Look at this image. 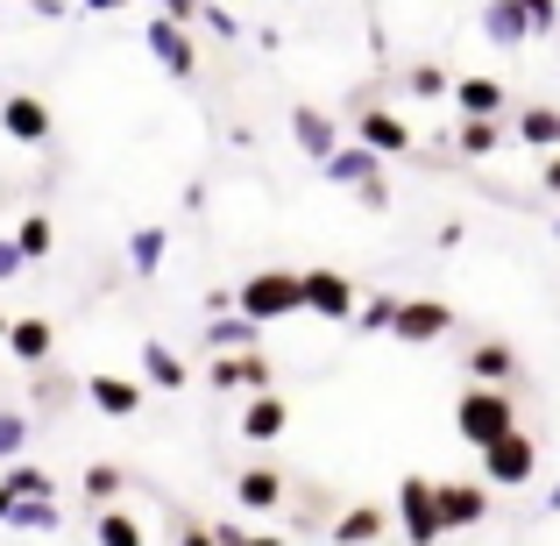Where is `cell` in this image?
Wrapping results in <instances>:
<instances>
[{
    "label": "cell",
    "mask_w": 560,
    "mask_h": 546,
    "mask_svg": "<svg viewBox=\"0 0 560 546\" xmlns=\"http://www.w3.org/2000/svg\"><path fill=\"white\" fill-rule=\"evenodd\" d=\"M447 327H454V305H440V299H397L390 341H411V348H425V341H440Z\"/></svg>",
    "instance_id": "8"
},
{
    "label": "cell",
    "mask_w": 560,
    "mask_h": 546,
    "mask_svg": "<svg viewBox=\"0 0 560 546\" xmlns=\"http://www.w3.org/2000/svg\"><path fill=\"white\" fill-rule=\"evenodd\" d=\"M142 376H150L156 391H185V383H191V369H185L178 356H171L164 341H150V348H142Z\"/></svg>",
    "instance_id": "25"
},
{
    "label": "cell",
    "mask_w": 560,
    "mask_h": 546,
    "mask_svg": "<svg viewBox=\"0 0 560 546\" xmlns=\"http://www.w3.org/2000/svg\"><path fill=\"white\" fill-rule=\"evenodd\" d=\"M447 100L462 107V121H504L511 85H504V79H454V85H447Z\"/></svg>",
    "instance_id": "11"
},
{
    "label": "cell",
    "mask_w": 560,
    "mask_h": 546,
    "mask_svg": "<svg viewBox=\"0 0 560 546\" xmlns=\"http://www.w3.org/2000/svg\"><path fill=\"white\" fill-rule=\"evenodd\" d=\"M397 85H405L411 100H447V85H454V79H447V71H440V65H411V71H405V79H397Z\"/></svg>",
    "instance_id": "30"
},
{
    "label": "cell",
    "mask_w": 560,
    "mask_h": 546,
    "mask_svg": "<svg viewBox=\"0 0 560 546\" xmlns=\"http://www.w3.org/2000/svg\"><path fill=\"white\" fill-rule=\"evenodd\" d=\"M150 8H156V14H171V22H199L206 0H150Z\"/></svg>",
    "instance_id": "37"
},
{
    "label": "cell",
    "mask_w": 560,
    "mask_h": 546,
    "mask_svg": "<svg viewBox=\"0 0 560 546\" xmlns=\"http://www.w3.org/2000/svg\"><path fill=\"white\" fill-rule=\"evenodd\" d=\"M178 546H213V525H191V519H185V525H178Z\"/></svg>",
    "instance_id": "39"
},
{
    "label": "cell",
    "mask_w": 560,
    "mask_h": 546,
    "mask_svg": "<svg viewBox=\"0 0 560 546\" xmlns=\"http://www.w3.org/2000/svg\"><path fill=\"white\" fill-rule=\"evenodd\" d=\"M291 136H299V150L313 156V164H327V156H334V150L348 142L341 128H334V114H319L313 100H299V107H291Z\"/></svg>",
    "instance_id": "12"
},
{
    "label": "cell",
    "mask_w": 560,
    "mask_h": 546,
    "mask_svg": "<svg viewBox=\"0 0 560 546\" xmlns=\"http://www.w3.org/2000/svg\"><path fill=\"white\" fill-rule=\"evenodd\" d=\"M390 320H397V299H390V291H376V299L355 305V320H348V327H355V334H390Z\"/></svg>",
    "instance_id": "29"
},
{
    "label": "cell",
    "mask_w": 560,
    "mask_h": 546,
    "mask_svg": "<svg viewBox=\"0 0 560 546\" xmlns=\"http://www.w3.org/2000/svg\"><path fill=\"white\" fill-rule=\"evenodd\" d=\"M547 511H560V483H553V497H547Z\"/></svg>",
    "instance_id": "42"
},
{
    "label": "cell",
    "mask_w": 560,
    "mask_h": 546,
    "mask_svg": "<svg viewBox=\"0 0 560 546\" xmlns=\"http://www.w3.org/2000/svg\"><path fill=\"white\" fill-rule=\"evenodd\" d=\"M482 476H490L497 490H525V483L539 476V440L525 433V426H511L504 440H490V448H482Z\"/></svg>",
    "instance_id": "3"
},
{
    "label": "cell",
    "mask_w": 560,
    "mask_h": 546,
    "mask_svg": "<svg viewBox=\"0 0 560 546\" xmlns=\"http://www.w3.org/2000/svg\"><path fill=\"white\" fill-rule=\"evenodd\" d=\"M553 242H560V213H553Z\"/></svg>",
    "instance_id": "44"
},
{
    "label": "cell",
    "mask_w": 560,
    "mask_h": 546,
    "mask_svg": "<svg viewBox=\"0 0 560 546\" xmlns=\"http://www.w3.org/2000/svg\"><path fill=\"white\" fill-rule=\"evenodd\" d=\"M355 206H362V213H390V178H370L355 191Z\"/></svg>",
    "instance_id": "35"
},
{
    "label": "cell",
    "mask_w": 560,
    "mask_h": 546,
    "mask_svg": "<svg viewBox=\"0 0 560 546\" xmlns=\"http://www.w3.org/2000/svg\"><path fill=\"white\" fill-rule=\"evenodd\" d=\"M525 8V28H533V36H553L560 28V0H518Z\"/></svg>",
    "instance_id": "33"
},
{
    "label": "cell",
    "mask_w": 560,
    "mask_h": 546,
    "mask_svg": "<svg viewBox=\"0 0 560 546\" xmlns=\"http://www.w3.org/2000/svg\"><path fill=\"white\" fill-rule=\"evenodd\" d=\"M319 171H327V185H348V191H362L370 178H383V156H370L362 142H341V150H334Z\"/></svg>",
    "instance_id": "15"
},
{
    "label": "cell",
    "mask_w": 560,
    "mask_h": 546,
    "mask_svg": "<svg viewBox=\"0 0 560 546\" xmlns=\"http://www.w3.org/2000/svg\"><path fill=\"white\" fill-rule=\"evenodd\" d=\"M355 142H362L370 156H411V150H419V136H411V128L397 121L390 107H362V114H355Z\"/></svg>",
    "instance_id": "10"
},
{
    "label": "cell",
    "mask_w": 560,
    "mask_h": 546,
    "mask_svg": "<svg viewBox=\"0 0 560 546\" xmlns=\"http://www.w3.org/2000/svg\"><path fill=\"white\" fill-rule=\"evenodd\" d=\"M28 14H36V22H65L71 0H28Z\"/></svg>",
    "instance_id": "38"
},
{
    "label": "cell",
    "mask_w": 560,
    "mask_h": 546,
    "mask_svg": "<svg viewBox=\"0 0 560 546\" xmlns=\"http://www.w3.org/2000/svg\"><path fill=\"white\" fill-rule=\"evenodd\" d=\"M0 348H8L14 362L43 369V362H50V348H57V327H50L43 313H28V320H8V341H0Z\"/></svg>",
    "instance_id": "13"
},
{
    "label": "cell",
    "mask_w": 560,
    "mask_h": 546,
    "mask_svg": "<svg viewBox=\"0 0 560 546\" xmlns=\"http://www.w3.org/2000/svg\"><path fill=\"white\" fill-rule=\"evenodd\" d=\"M284 426H291V411H284V397H277V391L248 397V411H242V440H277Z\"/></svg>",
    "instance_id": "21"
},
{
    "label": "cell",
    "mask_w": 560,
    "mask_h": 546,
    "mask_svg": "<svg viewBox=\"0 0 560 546\" xmlns=\"http://www.w3.org/2000/svg\"><path fill=\"white\" fill-rule=\"evenodd\" d=\"M22 448H28V419L22 411H0V462H14Z\"/></svg>",
    "instance_id": "32"
},
{
    "label": "cell",
    "mask_w": 560,
    "mask_h": 546,
    "mask_svg": "<svg viewBox=\"0 0 560 546\" xmlns=\"http://www.w3.org/2000/svg\"><path fill=\"white\" fill-rule=\"evenodd\" d=\"M482 36L497 43V50H518L533 28H525V8L518 0H482Z\"/></svg>",
    "instance_id": "18"
},
{
    "label": "cell",
    "mask_w": 560,
    "mask_h": 546,
    "mask_svg": "<svg viewBox=\"0 0 560 546\" xmlns=\"http://www.w3.org/2000/svg\"><path fill=\"white\" fill-rule=\"evenodd\" d=\"M114 497H121V468H114V462H93V468H85V504H93V511H114Z\"/></svg>",
    "instance_id": "28"
},
{
    "label": "cell",
    "mask_w": 560,
    "mask_h": 546,
    "mask_svg": "<svg viewBox=\"0 0 560 546\" xmlns=\"http://www.w3.org/2000/svg\"><path fill=\"white\" fill-rule=\"evenodd\" d=\"M511 142H525V150L553 156V150H560V107H547V100L518 107V121H511Z\"/></svg>",
    "instance_id": "14"
},
{
    "label": "cell",
    "mask_w": 560,
    "mask_h": 546,
    "mask_svg": "<svg viewBox=\"0 0 560 546\" xmlns=\"http://www.w3.org/2000/svg\"><path fill=\"white\" fill-rule=\"evenodd\" d=\"M50 107H43L36 93H8L0 100V136L8 142H22V150H43V142H50Z\"/></svg>",
    "instance_id": "7"
},
{
    "label": "cell",
    "mask_w": 560,
    "mask_h": 546,
    "mask_svg": "<svg viewBox=\"0 0 560 546\" xmlns=\"http://www.w3.org/2000/svg\"><path fill=\"white\" fill-rule=\"evenodd\" d=\"M0 525H14V533H57V497H14V504H0Z\"/></svg>",
    "instance_id": "22"
},
{
    "label": "cell",
    "mask_w": 560,
    "mask_h": 546,
    "mask_svg": "<svg viewBox=\"0 0 560 546\" xmlns=\"http://www.w3.org/2000/svg\"><path fill=\"white\" fill-rule=\"evenodd\" d=\"M376 533H383V511L355 504V511H341V525H334V546H370Z\"/></svg>",
    "instance_id": "26"
},
{
    "label": "cell",
    "mask_w": 560,
    "mask_h": 546,
    "mask_svg": "<svg viewBox=\"0 0 560 546\" xmlns=\"http://www.w3.org/2000/svg\"><path fill=\"white\" fill-rule=\"evenodd\" d=\"M454 426H462L468 448H490V440H504L511 426H518V405H511V391H490V383H468L462 405H454Z\"/></svg>",
    "instance_id": "1"
},
{
    "label": "cell",
    "mask_w": 560,
    "mask_h": 546,
    "mask_svg": "<svg viewBox=\"0 0 560 546\" xmlns=\"http://www.w3.org/2000/svg\"><path fill=\"white\" fill-rule=\"evenodd\" d=\"M234 313L270 327V320H291L299 313V270H256L242 291H234Z\"/></svg>",
    "instance_id": "2"
},
{
    "label": "cell",
    "mask_w": 560,
    "mask_h": 546,
    "mask_svg": "<svg viewBox=\"0 0 560 546\" xmlns=\"http://www.w3.org/2000/svg\"><path fill=\"white\" fill-rule=\"evenodd\" d=\"M100 546H150L128 511H100Z\"/></svg>",
    "instance_id": "31"
},
{
    "label": "cell",
    "mask_w": 560,
    "mask_h": 546,
    "mask_svg": "<svg viewBox=\"0 0 560 546\" xmlns=\"http://www.w3.org/2000/svg\"><path fill=\"white\" fill-rule=\"evenodd\" d=\"M355 284L341 270H299V313H319V320H355Z\"/></svg>",
    "instance_id": "5"
},
{
    "label": "cell",
    "mask_w": 560,
    "mask_h": 546,
    "mask_svg": "<svg viewBox=\"0 0 560 546\" xmlns=\"http://www.w3.org/2000/svg\"><path fill=\"white\" fill-rule=\"evenodd\" d=\"M397 519H405V539H411V546H433V539H440L433 476H405V483H397Z\"/></svg>",
    "instance_id": "9"
},
{
    "label": "cell",
    "mask_w": 560,
    "mask_h": 546,
    "mask_svg": "<svg viewBox=\"0 0 560 546\" xmlns=\"http://www.w3.org/2000/svg\"><path fill=\"white\" fill-rule=\"evenodd\" d=\"M433 511H440V533H468V525L490 519V490L482 483H433Z\"/></svg>",
    "instance_id": "6"
},
{
    "label": "cell",
    "mask_w": 560,
    "mask_h": 546,
    "mask_svg": "<svg viewBox=\"0 0 560 546\" xmlns=\"http://www.w3.org/2000/svg\"><path fill=\"white\" fill-rule=\"evenodd\" d=\"M199 22H206V28H213V36H220V43H234V36H242V22H234V14H228V8H220V0H206V8H199Z\"/></svg>",
    "instance_id": "34"
},
{
    "label": "cell",
    "mask_w": 560,
    "mask_h": 546,
    "mask_svg": "<svg viewBox=\"0 0 560 546\" xmlns=\"http://www.w3.org/2000/svg\"><path fill=\"white\" fill-rule=\"evenodd\" d=\"M164 248H171L164 228H136V234H128V270H136V277H156V270H164Z\"/></svg>",
    "instance_id": "23"
},
{
    "label": "cell",
    "mask_w": 560,
    "mask_h": 546,
    "mask_svg": "<svg viewBox=\"0 0 560 546\" xmlns=\"http://www.w3.org/2000/svg\"><path fill=\"white\" fill-rule=\"evenodd\" d=\"M85 8H93V14H121L128 0H85Z\"/></svg>",
    "instance_id": "41"
},
{
    "label": "cell",
    "mask_w": 560,
    "mask_h": 546,
    "mask_svg": "<svg viewBox=\"0 0 560 546\" xmlns=\"http://www.w3.org/2000/svg\"><path fill=\"white\" fill-rule=\"evenodd\" d=\"M85 397H93L107 419H136V411H142V383H136V376H107V369L85 383Z\"/></svg>",
    "instance_id": "17"
},
{
    "label": "cell",
    "mask_w": 560,
    "mask_h": 546,
    "mask_svg": "<svg viewBox=\"0 0 560 546\" xmlns=\"http://www.w3.org/2000/svg\"><path fill=\"white\" fill-rule=\"evenodd\" d=\"M234 497H242V511H277V504H284V476L256 462V468L234 476Z\"/></svg>",
    "instance_id": "20"
},
{
    "label": "cell",
    "mask_w": 560,
    "mask_h": 546,
    "mask_svg": "<svg viewBox=\"0 0 560 546\" xmlns=\"http://www.w3.org/2000/svg\"><path fill=\"white\" fill-rule=\"evenodd\" d=\"M0 341H8V313H0Z\"/></svg>",
    "instance_id": "43"
},
{
    "label": "cell",
    "mask_w": 560,
    "mask_h": 546,
    "mask_svg": "<svg viewBox=\"0 0 560 546\" xmlns=\"http://www.w3.org/2000/svg\"><path fill=\"white\" fill-rule=\"evenodd\" d=\"M504 142H511L504 121H462V128H454V150H462V156H497Z\"/></svg>",
    "instance_id": "24"
},
{
    "label": "cell",
    "mask_w": 560,
    "mask_h": 546,
    "mask_svg": "<svg viewBox=\"0 0 560 546\" xmlns=\"http://www.w3.org/2000/svg\"><path fill=\"white\" fill-rule=\"evenodd\" d=\"M462 369H468V383H490V391H504V383L518 376V356H511V341H476Z\"/></svg>",
    "instance_id": "16"
},
{
    "label": "cell",
    "mask_w": 560,
    "mask_h": 546,
    "mask_svg": "<svg viewBox=\"0 0 560 546\" xmlns=\"http://www.w3.org/2000/svg\"><path fill=\"white\" fill-rule=\"evenodd\" d=\"M14 248H22V263H43L57 248V228H50V213H28L22 228H14Z\"/></svg>",
    "instance_id": "27"
},
{
    "label": "cell",
    "mask_w": 560,
    "mask_h": 546,
    "mask_svg": "<svg viewBox=\"0 0 560 546\" xmlns=\"http://www.w3.org/2000/svg\"><path fill=\"white\" fill-rule=\"evenodd\" d=\"M256 320H242V313H213L206 320V348H220V356H256Z\"/></svg>",
    "instance_id": "19"
},
{
    "label": "cell",
    "mask_w": 560,
    "mask_h": 546,
    "mask_svg": "<svg viewBox=\"0 0 560 546\" xmlns=\"http://www.w3.org/2000/svg\"><path fill=\"white\" fill-rule=\"evenodd\" d=\"M22 277V248H14V234H0V284H14Z\"/></svg>",
    "instance_id": "36"
},
{
    "label": "cell",
    "mask_w": 560,
    "mask_h": 546,
    "mask_svg": "<svg viewBox=\"0 0 560 546\" xmlns=\"http://www.w3.org/2000/svg\"><path fill=\"white\" fill-rule=\"evenodd\" d=\"M142 43H150V57L171 71V79H199V50H191V28L185 22L150 14V22H142Z\"/></svg>",
    "instance_id": "4"
},
{
    "label": "cell",
    "mask_w": 560,
    "mask_h": 546,
    "mask_svg": "<svg viewBox=\"0 0 560 546\" xmlns=\"http://www.w3.org/2000/svg\"><path fill=\"white\" fill-rule=\"evenodd\" d=\"M539 191H553V199H560V150L547 156V164H539Z\"/></svg>",
    "instance_id": "40"
}]
</instances>
